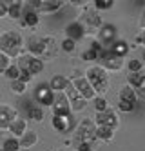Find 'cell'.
Returning <instances> with one entry per match:
<instances>
[{
    "instance_id": "ac0fdd59",
    "label": "cell",
    "mask_w": 145,
    "mask_h": 151,
    "mask_svg": "<svg viewBox=\"0 0 145 151\" xmlns=\"http://www.w3.org/2000/svg\"><path fill=\"white\" fill-rule=\"evenodd\" d=\"M7 131L11 133V137H15V138H20L22 135H24V133L27 131V120H26L24 116H16L15 120L9 124Z\"/></svg>"
},
{
    "instance_id": "d590c367",
    "label": "cell",
    "mask_w": 145,
    "mask_h": 151,
    "mask_svg": "<svg viewBox=\"0 0 145 151\" xmlns=\"http://www.w3.org/2000/svg\"><path fill=\"white\" fill-rule=\"evenodd\" d=\"M11 66V58L9 57H6L4 53H0V75H4L6 73V69Z\"/></svg>"
},
{
    "instance_id": "8992f818",
    "label": "cell",
    "mask_w": 145,
    "mask_h": 151,
    "mask_svg": "<svg viewBox=\"0 0 145 151\" xmlns=\"http://www.w3.org/2000/svg\"><path fill=\"white\" fill-rule=\"evenodd\" d=\"M69 84L76 89V93L80 95L84 100H94L96 93L93 91L91 84L87 82V78L84 77V75H74V77H71V78H69Z\"/></svg>"
},
{
    "instance_id": "60d3db41",
    "label": "cell",
    "mask_w": 145,
    "mask_h": 151,
    "mask_svg": "<svg viewBox=\"0 0 145 151\" xmlns=\"http://www.w3.org/2000/svg\"><path fill=\"white\" fill-rule=\"evenodd\" d=\"M136 44H140V46L143 44V35H141V33H140V35L136 37Z\"/></svg>"
},
{
    "instance_id": "cb8c5ba5",
    "label": "cell",
    "mask_w": 145,
    "mask_h": 151,
    "mask_svg": "<svg viewBox=\"0 0 145 151\" xmlns=\"http://www.w3.org/2000/svg\"><path fill=\"white\" fill-rule=\"evenodd\" d=\"M18 142H20V149H29V147H33V146H36L38 135H36V131H31V129H27V131L18 138Z\"/></svg>"
},
{
    "instance_id": "d6986e66",
    "label": "cell",
    "mask_w": 145,
    "mask_h": 151,
    "mask_svg": "<svg viewBox=\"0 0 145 151\" xmlns=\"http://www.w3.org/2000/svg\"><path fill=\"white\" fill-rule=\"evenodd\" d=\"M84 37H85V31H84V27L78 24L76 20L65 26V38L76 42V40H80V38H84Z\"/></svg>"
},
{
    "instance_id": "4dcf8cb0",
    "label": "cell",
    "mask_w": 145,
    "mask_h": 151,
    "mask_svg": "<svg viewBox=\"0 0 145 151\" xmlns=\"http://www.w3.org/2000/svg\"><path fill=\"white\" fill-rule=\"evenodd\" d=\"M94 109L96 113H102L105 109H109V102L105 96H94Z\"/></svg>"
},
{
    "instance_id": "7a4b0ae2",
    "label": "cell",
    "mask_w": 145,
    "mask_h": 151,
    "mask_svg": "<svg viewBox=\"0 0 145 151\" xmlns=\"http://www.w3.org/2000/svg\"><path fill=\"white\" fill-rule=\"evenodd\" d=\"M84 77L87 78L89 84H91V88L96 93V96H104L107 93V89H109V73L102 66H91V68H87Z\"/></svg>"
},
{
    "instance_id": "74e56055",
    "label": "cell",
    "mask_w": 145,
    "mask_h": 151,
    "mask_svg": "<svg viewBox=\"0 0 145 151\" xmlns=\"http://www.w3.org/2000/svg\"><path fill=\"white\" fill-rule=\"evenodd\" d=\"M134 107H136V106L127 104V102H118V109H120L121 113H131V111H134Z\"/></svg>"
},
{
    "instance_id": "9a60e30c",
    "label": "cell",
    "mask_w": 145,
    "mask_h": 151,
    "mask_svg": "<svg viewBox=\"0 0 145 151\" xmlns=\"http://www.w3.org/2000/svg\"><path fill=\"white\" fill-rule=\"evenodd\" d=\"M18 116V111L7 104H0V129H7L9 124Z\"/></svg>"
},
{
    "instance_id": "6da1fadb",
    "label": "cell",
    "mask_w": 145,
    "mask_h": 151,
    "mask_svg": "<svg viewBox=\"0 0 145 151\" xmlns=\"http://www.w3.org/2000/svg\"><path fill=\"white\" fill-rule=\"evenodd\" d=\"M26 46L24 37L20 31L9 29L0 33V53H4L9 58H16L18 55H22V47Z\"/></svg>"
},
{
    "instance_id": "e575fe53",
    "label": "cell",
    "mask_w": 145,
    "mask_h": 151,
    "mask_svg": "<svg viewBox=\"0 0 145 151\" xmlns=\"http://www.w3.org/2000/svg\"><path fill=\"white\" fill-rule=\"evenodd\" d=\"M60 47H62V51H65V53H73L74 47H76V42H73V40H69V38H64L62 44H60Z\"/></svg>"
},
{
    "instance_id": "8d00e7d4",
    "label": "cell",
    "mask_w": 145,
    "mask_h": 151,
    "mask_svg": "<svg viewBox=\"0 0 145 151\" xmlns=\"http://www.w3.org/2000/svg\"><path fill=\"white\" fill-rule=\"evenodd\" d=\"M98 53L96 51H93V49H87V51H84L82 53V58L85 60V62H94V60H98Z\"/></svg>"
},
{
    "instance_id": "ab89813d",
    "label": "cell",
    "mask_w": 145,
    "mask_h": 151,
    "mask_svg": "<svg viewBox=\"0 0 145 151\" xmlns=\"http://www.w3.org/2000/svg\"><path fill=\"white\" fill-rule=\"evenodd\" d=\"M2 17H6V4L0 0V18H2Z\"/></svg>"
},
{
    "instance_id": "277c9868",
    "label": "cell",
    "mask_w": 145,
    "mask_h": 151,
    "mask_svg": "<svg viewBox=\"0 0 145 151\" xmlns=\"http://www.w3.org/2000/svg\"><path fill=\"white\" fill-rule=\"evenodd\" d=\"M16 58L18 60H16L15 66L20 69V73L29 75V77H36V75H40L44 71V60L38 57H33L29 53H22Z\"/></svg>"
},
{
    "instance_id": "484cf974",
    "label": "cell",
    "mask_w": 145,
    "mask_h": 151,
    "mask_svg": "<svg viewBox=\"0 0 145 151\" xmlns=\"http://www.w3.org/2000/svg\"><path fill=\"white\" fill-rule=\"evenodd\" d=\"M118 96H120V102H127V104H132V106H136V102H138L136 91L132 88H129V86H124V88L120 89Z\"/></svg>"
},
{
    "instance_id": "8fae6325",
    "label": "cell",
    "mask_w": 145,
    "mask_h": 151,
    "mask_svg": "<svg viewBox=\"0 0 145 151\" xmlns=\"http://www.w3.org/2000/svg\"><path fill=\"white\" fill-rule=\"evenodd\" d=\"M51 126H53L54 131H58V133H69L74 129L76 124H74L73 113H69V115H53Z\"/></svg>"
},
{
    "instance_id": "ba28073f",
    "label": "cell",
    "mask_w": 145,
    "mask_h": 151,
    "mask_svg": "<svg viewBox=\"0 0 145 151\" xmlns=\"http://www.w3.org/2000/svg\"><path fill=\"white\" fill-rule=\"evenodd\" d=\"M65 6L64 0H35V2H31L29 4V9H33V11H36L38 15L40 13H56L60 11V9Z\"/></svg>"
},
{
    "instance_id": "836d02e7",
    "label": "cell",
    "mask_w": 145,
    "mask_h": 151,
    "mask_svg": "<svg viewBox=\"0 0 145 151\" xmlns=\"http://www.w3.org/2000/svg\"><path fill=\"white\" fill-rule=\"evenodd\" d=\"M4 75H6V77H7L11 82H13V80H18V77H20V69L15 66V64H11V66L6 69V73H4Z\"/></svg>"
},
{
    "instance_id": "e0dca14e",
    "label": "cell",
    "mask_w": 145,
    "mask_h": 151,
    "mask_svg": "<svg viewBox=\"0 0 145 151\" xmlns=\"http://www.w3.org/2000/svg\"><path fill=\"white\" fill-rule=\"evenodd\" d=\"M51 109H53V115H69L71 113L69 102L64 93H54V100H53Z\"/></svg>"
},
{
    "instance_id": "5bb4252c",
    "label": "cell",
    "mask_w": 145,
    "mask_h": 151,
    "mask_svg": "<svg viewBox=\"0 0 145 151\" xmlns=\"http://www.w3.org/2000/svg\"><path fill=\"white\" fill-rule=\"evenodd\" d=\"M127 80H129V88H132L136 91L138 99H143L145 93H143V86H145V73L138 71V73H129L127 75Z\"/></svg>"
},
{
    "instance_id": "52a82bcc",
    "label": "cell",
    "mask_w": 145,
    "mask_h": 151,
    "mask_svg": "<svg viewBox=\"0 0 145 151\" xmlns=\"http://www.w3.org/2000/svg\"><path fill=\"white\" fill-rule=\"evenodd\" d=\"M96 37H98V44L105 47V46H113L114 42L118 40V27L113 24H102L100 29L96 31Z\"/></svg>"
},
{
    "instance_id": "2e32d148",
    "label": "cell",
    "mask_w": 145,
    "mask_h": 151,
    "mask_svg": "<svg viewBox=\"0 0 145 151\" xmlns=\"http://www.w3.org/2000/svg\"><path fill=\"white\" fill-rule=\"evenodd\" d=\"M42 44H44V49H42V57H40V58H44V60L54 58V55H56V49H58L56 38L51 37V35H46V37H42Z\"/></svg>"
},
{
    "instance_id": "f1b7e54d",
    "label": "cell",
    "mask_w": 145,
    "mask_h": 151,
    "mask_svg": "<svg viewBox=\"0 0 145 151\" xmlns=\"http://www.w3.org/2000/svg\"><path fill=\"white\" fill-rule=\"evenodd\" d=\"M2 149H4V151H20V142H18V138H15V137L6 138L4 142H2Z\"/></svg>"
},
{
    "instance_id": "7402d4cb",
    "label": "cell",
    "mask_w": 145,
    "mask_h": 151,
    "mask_svg": "<svg viewBox=\"0 0 145 151\" xmlns=\"http://www.w3.org/2000/svg\"><path fill=\"white\" fill-rule=\"evenodd\" d=\"M27 53L29 55H33V57H42V49H44V44H42V37H31L29 40H27Z\"/></svg>"
},
{
    "instance_id": "f546056e",
    "label": "cell",
    "mask_w": 145,
    "mask_h": 151,
    "mask_svg": "<svg viewBox=\"0 0 145 151\" xmlns=\"http://www.w3.org/2000/svg\"><path fill=\"white\" fill-rule=\"evenodd\" d=\"M114 6V0H94V11H107Z\"/></svg>"
},
{
    "instance_id": "ffe728a7",
    "label": "cell",
    "mask_w": 145,
    "mask_h": 151,
    "mask_svg": "<svg viewBox=\"0 0 145 151\" xmlns=\"http://www.w3.org/2000/svg\"><path fill=\"white\" fill-rule=\"evenodd\" d=\"M4 4H6V15L13 20L20 18L22 13H24L22 11L24 9V2H20V0H11V2H4Z\"/></svg>"
},
{
    "instance_id": "603a6c76",
    "label": "cell",
    "mask_w": 145,
    "mask_h": 151,
    "mask_svg": "<svg viewBox=\"0 0 145 151\" xmlns=\"http://www.w3.org/2000/svg\"><path fill=\"white\" fill-rule=\"evenodd\" d=\"M49 88L53 89V93H64L65 91V88L69 86V78H65V77H62V75H54V77L49 80Z\"/></svg>"
},
{
    "instance_id": "b9f144b4",
    "label": "cell",
    "mask_w": 145,
    "mask_h": 151,
    "mask_svg": "<svg viewBox=\"0 0 145 151\" xmlns=\"http://www.w3.org/2000/svg\"><path fill=\"white\" fill-rule=\"evenodd\" d=\"M0 151H4V149H2V147H0Z\"/></svg>"
},
{
    "instance_id": "1f68e13d",
    "label": "cell",
    "mask_w": 145,
    "mask_h": 151,
    "mask_svg": "<svg viewBox=\"0 0 145 151\" xmlns=\"http://www.w3.org/2000/svg\"><path fill=\"white\" fill-rule=\"evenodd\" d=\"M11 91L15 95H24L27 91V84H24L22 80H13L11 82Z\"/></svg>"
},
{
    "instance_id": "30bf717a",
    "label": "cell",
    "mask_w": 145,
    "mask_h": 151,
    "mask_svg": "<svg viewBox=\"0 0 145 151\" xmlns=\"http://www.w3.org/2000/svg\"><path fill=\"white\" fill-rule=\"evenodd\" d=\"M93 122H94V126H105V127H111V129L116 131V127L120 126V116L114 109L109 107V109H105L102 113H96Z\"/></svg>"
},
{
    "instance_id": "4316f807",
    "label": "cell",
    "mask_w": 145,
    "mask_h": 151,
    "mask_svg": "<svg viewBox=\"0 0 145 151\" xmlns=\"http://www.w3.org/2000/svg\"><path fill=\"white\" fill-rule=\"evenodd\" d=\"M22 20H24V26H29V27H36L40 24V15L36 11H33V9H26L24 13H22Z\"/></svg>"
},
{
    "instance_id": "3957f363",
    "label": "cell",
    "mask_w": 145,
    "mask_h": 151,
    "mask_svg": "<svg viewBox=\"0 0 145 151\" xmlns=\"http://www.w3.org/2000/svg\"><path fill=\"white\" fill-rule=\"evenodd\" d=\"M94 122L89 120V118H84L80 120L74 129H73V146L76 147L78 144H91V146H98V140H96V135H94Z\"/></svg>"
},
{
    "instance_id": "7bdbcfd3",
    "label": "cell",
    "mask_w": 145,
    "mask_h": 151,
    "mask_svg": "<svg viewBox=\"0 0 145 151\" xmlns=\"http://www.w3.org/2000/svg\"><path fill=\"white\" fill-rule=\"evenodd\" d=\"M56 151H62V149H56Z\"/></svg>"
},
{
    "instance_id": "83f0119b",
    "label": "cell",
    "mask_w": 145,
    "mask_h": 151,
    "mask_svg": "<svg viewBox=\"0 0 145 151\" xmlns=\"http://www.w3.org/2000/svg\"><path fill=\"white\" fill-rule=\"evenodd\" d=\"M111 51L114 53V55H118V57H121L124 58L127 53H129V44L125 40H116L113 46H111Z\"/></svg>"
},
{
    "instance_id": "d6a6232c",
    "label": "cell",
    "mask_w": 145,
    "mask_h": 151,
    "mask_svg": "<svg viewBox=\"0 0 145 151\" xmlns=\"http://www.w3.org/2000/svg\"><path fill=\"white\" fill-rule=\"evenodd\" d=\"M127 69L129 73H138V71H143V62L140 58H131L129 64H127Z\"/></svg>"
},
{
    "instance_id": "d4e9b609",
    "label": "cell",
    "mask_w": 145,
    "mask_h": 151,
    "mask_svg": "<svg viewBox=\"0 0 145 151\" xmlns=\"http://www.w3.org/2000/svg\"><path fill=\"white\" fill-rule=\"evenodd\" d=\"M94 135L98 142H111L114 138V129L105 127V126H96L94 127Z\"/></svg>"
},
{
    "instance_id": "9c48e42d",
    "label": "cell",
    "mask_w": 145,
    "mask_h": 151,
    "mask_svg": "<svg viewBox=\"0 0 145 151\" xmlns=\"http://www.w3.org/2000/svg\"><path fill=\"white\" fill-rule=\"evenodd\" d=\"M98 60L102 62L100 66H102L105 71H120L121 68H124V58L121 57H118V55H114L113 51H102L100 53V57H98Z\"/></svg>"
},
{
    "instance_id": "f35d334b",
    "label": "cell",
    "mask_w": 145,
    "mask_h": 151,
    "mask_svg": "<svg viewBox=\"0 0 145 151\" xmlns=\"http://www.w3.org/2000/svg\"><path fill=\"white\" fill-rule=\"evenodd\" d=\"M98 146H91V144H78L74 149L76 151H96Z\"/></svg>"
},
{
    "instance_id": "5b68a950",
    "label": "cell",
    "mask_w": 145,
    "mask_h": 151,
    "mask_svg": "<svg viewBox=\"0 0 145 151\" xmlns=\"http://www.w3.org/2000/svg\"><path fill=\"white\" fill-rule=\"evenodd\" d=\"M76 22L84 27L85 33H89V31H98L100 26L104 24L102 22V15H100L98 11H94V9H85V11L78 17Z\"/></svg>"
},
{
    "instance_id": "4fadbf2b",
    "label": "cell",
    "mask_w": 145,
    "mask_h": 151,
    "mask_svg": "<svg viewBox=\"0 0 145 151\" xmlns=\"http://www.w3.org/2000/svg\"><path fill=\"white\" fill-rule=\"evenodd\" d=\"M35 100L40 107H51L53 100H54V93L47 84H40L35 89Z\"/></svg>"
},
{
    "instance_id": "44dd1931",
    "label": "cell",
    "mask_w": 145,
    "mask_h": 151,
    "mask_svg": "<svg viewBox=\"0 0 145 151\" xmlns=\"http://www.w3.org/2000/svg\"><path fill=\"white\" fill-rule=\"evenodd\" d=\"M26 113L29 116V120H33V122H42L44 120V107H40L38 104L26 102Z\"/></svg>"
},
{
    "instance_id": "7c38bea8",
    "label": "cell",
    "mask_w": 145,
    "mask_h": 151,
    "mask_svg": "<svg viewBox=\"0 0 145 151\" xmlns=\"http://www.w3.org/2000/svg\"><path fill=\"white\" fill-rule=\"evenodd\" d=\"M64 95H65V99H67V102H69L71 113H78V111H84V109H85V106H87V100H84L82 96L76 93V89L73 88L71 84L67 86V88H65Z\"/></svg>"
}]
</instances>
